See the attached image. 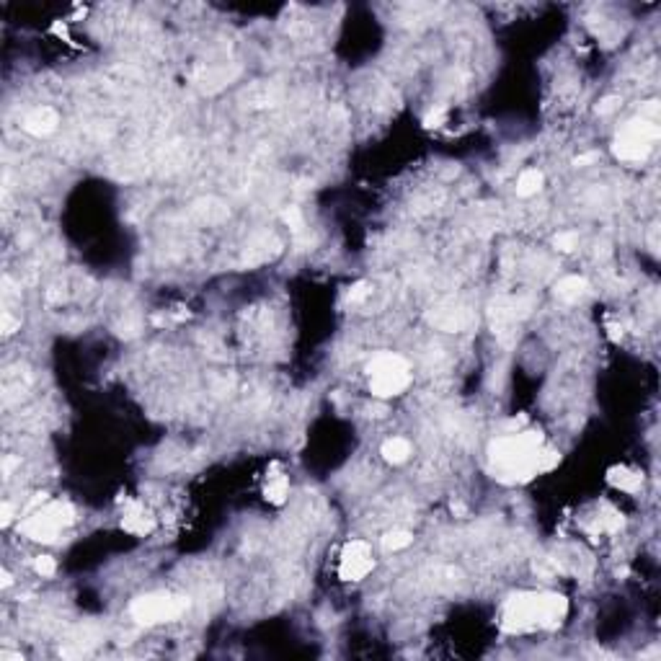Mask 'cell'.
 Segmentation results:
<instances>
[{"mask_svg":"<svg viewBox=\"0 0 661 661\" xmlns=\"http://www.w3.org/2000/svg\"><path fill=\"white\" fill-rule=\"evenodd\" d=\"M561 463L556 449L545 447L540 432L507 434L491 442L488 447V465L496 481L501 483H527L540 473L553 471Z\"/></svg>","mask_w":661,"mask_h":661,"instance_id":"cell-1","label":"cell"},{"mask_svg":"<svg viewBox=\"0 0 661 661\" xmlns=\"http://www.w3.org/2000/svg\"><path fill=\"white\" fill-rule=\"evenodd\" d=\"M568 612V599L558 592H522L509 597L501 612V631L527 633L535 628L553 631L563 623Z\"/></svg>","mask_w":661,"mask_h":661,"instance_id":"cell-2","label":"cell"},{"mask_svg":"<svg viewBox=\"0 0 661 661\" xmlns=\"http://www.w3.org/2000/svg\"><path fill=\"white\" fill-rule=\"evenodd\" d=\"M75 522V512L67 501H47L42 507L31 509L29 517L18 524L21 535L34 543H54L62 529Z\"/></svg>","mask_w":661,"mask_h":661,"instance_id":"cell-3","label":"cell"},{"mask_svg":"<svg viewBox=\"0 0 661 661\" xmlns=\"http://www.w3.org/2000/svg\"><path fill=\"white\" fill-rule=\"evenodd\" d=\"M369 390L377 398H396L411 385V367L401 354L382 352L367 364Z\"/></svg>","mask_w":661,"mask_h":661,"instance_id":"cell-4","label":"cell"},{"mask_svg":"<svg viewBox=\"0 0 661 661\" xmlns=\"http://www.w3.org/2000/svg\"><path fill=\"white\" fill-rule=\"evenodd\" d=\"M656 140H659V125H656L654 119H648V117L631 119V122L617 132L612 153H615L620 161H628V163L646 161Z\"/></svg>","mask_w":661,"mask_h":661,"instance_id":"cell-5","label":"cell"},{"mask_svg":"<svg viewBox=\"0 0 661 661\" xmlns=\"http://www.w3.org/2000/svg\"><path fill=\"white\" fill-rule=\"evenodd\" d=\"M186 607H189V599H184V597L168 594V592H155V594L137 597L132 607H130V615L140 625H161L181 617Z\"/></svg>","mask_w":661,"mask_h":661,"instance_id":"cell-6","label":"cell"},{"mask_svg":"<svg viewBox=\"0 0 661 661\" xmlns=\"http://www.w3.org/2000/svg\"><path fill=\"white\" fill-rule=\"evenodd\" d=\"M372 568H375V558H372V551H369L367 543L352 540V543L344 545L341 561H338V576H341V579L360 581V579H364Z\"/></svg>","mask_w":661,"mask_h":661,"instance_id":"cell-7","label":"cell"},{"mask_svg":"<svg viewBox=\"0 0 661 661\" xmlns=\"http://www.w3.org/2000/svg\"><path fill=\"white\" fill-rule=\"evenodd\" d=\"M122 527H125L127 532L137 535V537H145L155 529V519H153V515L142 507L140 501L127 499L125 512H122Z\"/></svg>","mask_w":661,"mask_h":661,"instance_id":"cell-8","label":"cell"},{"mask_svg":"<svg viewBox=\"0 0 661 661\" xmlns=\"http://www.w3.org/2000/svg\"><path fill=\"white\" fill-rule=\"evenodd\" d=\"M607 481H610V485H615V488H620L625 493H636L643 485V476L638 471H633V468H625V465L610 468L607 471Z\"/></svg>","mask_w":661,"mask_h":661,"instance_id":"cell-9","label":"cell"},{"mask_svg":"<svg viewBox=\"0 0 661 661\" xmlns=\"http://www.w3.org/2000/svg\"><path fill=\"white\" fill-rule=\"evenodd\" d=\"M264 493H266V501L269 504H284L287 496H289V481H287L284 473H280V468L274 465L272 473L266 476V485H264Z\"/></svg>","mask_w":661,"mask_h":661,"instance_id":"cell-10","label":"cell"},{"mask_svg":"<svg viewBox=\"0 0 661 661\" xmlns=\"http://www.w3.org/2000/svg\"><path fill=\"white\" fill-rule=\"evenodd\" d=\"M23 127H26V132L39 134V137H42V134H50L52 130L57 127V114H54L52 109H37L26 117Z\"/></svg>","mask_w":661,"mask_h":661,"instance_id":"cell-11","label":"cell"},{"mask_svg":"<svg viewBox=\"0 0 661 661\" xmlns=\"http://www.w3.org/2000/svg\"><path fill=\"white\" fill-rule=\"evenodd\" d=\"M556 294H558L563 302H579L581 297L589 294V282L584 277H566L556 284Z\"/></svg>","mask_w":661,"mask_h":661,"instance_id":"cell-12","label":"cell"},{"mask_svg":"<svg viewBox=\"0 0 661 661\" xmlns=\"http://www.w3.org/2000/svg\"><path fill=\"white\" fill-rule=\"evenodd\" d=\"M382 457L393 465H401L411 457V442L403 439V437H390V439L382 442Z\"/></svg>","mask_w":661,"mask_h":661,"instance_id":"cell-13","label":"cell"},{"mask_svg":"<svg viewBox=\"0 0 661 661\" xmlns=\"http://www.w3.org/2000/svg\"><path fill=\"white\" fill-rule=\"evenodd\" d=\"M540 189H543V173L537 168L522 171L519 181H517V194H519V197H532V194H537Z\"/></svg>","mask_w":661,"mask_h":661,"instance_id":"cell-14","label":"cell"},{"mask_svg":"<svg viewBox=\"0 0 661 661\" xmlns=\"http://www.w3.org/2000/svg\"><path fill=\"white\" fill-rule=\"evenodd\" d=\"M411 543H413V535L408 529H393V532H388V535L382 537V548H385V551H403V548H408Z\"/></svg>","mask_w":661,"mask_h":661,"instance_id":"cell-15","label":"cell"},{"mask_svg":"<svg viewBox=\"0 0 661 661\" xmlns=\"http://www.w3.org/2000/svg\"><path fill=\"white\" fill-rule=\"evenodd\" d=\"M620 527H623V515L607 507V515L599 517V529L602 532H617Z\"/></svg>","mask_w":661,"mask_h":661,"instance_id":"cell-16","label":"cell"},{"mask_svg":"<svg viewBox=\"0 0 661 661\" xmlns=\"http://www.w3.org/2000/svg\"><path fill=\"white\" fill-rule=\"evenodd\" d=\"M553 243H556V248H558V251H563V253H571V251L579 246V236H576V233H558Z\"/></svg>","mask_w":661,"mask_h":661,"instance_id":"cell-17","label":"cell"},{"mask_svg":"<svg viewBox=\"0 0 661 661\" xmlns=\"http://www.w3.org/2000/svg\"><path fill=\"white\" fill-rule=\"evenodd\" d=\"M34 571H37L39 576H54L57 563H54V558H50V556H39V558L34 561Z\"/></svg>","mask_w":661,"mask_h":661,"instance_id":"cell-18","label":"cell"},{"mask_svg":"<svg viewBox=\"0 0 661 661\" xmlns=\"http://www.w3.org/2000/svg\"><path fill=\"white\" fill-rule=\"evenodd\" d=\"M444 117H447V111L442 109V106H439V109L429 111V114H426V119H424V127H429V130H432V127H439L442 122H444Z\"/></svg>","mask_w":661,"mask_h":661,"instance_id":"cell-19","label":"cell"},{"mask_svg":"<svg viewBox=\"0 0 661 661\" xmlns=\"http://www.w3.org/2000/svg\"><path fill=\"white\" fill-rule=\"evenodd\" d=\"M367 287H369L367 282H357V284H354L352 289H349V302H360V300H364V294L369 292Z\"/></svg>","mask_w":661,"mask_h":661,"instance_id":"cell-20","label":"cell"},{"mask_svg":"<svg viewBox=\"0 0 661 661\" xmlns=\"http://www.w3.org/2000/svg\"><path fill=\"white\" fill-rule=\"evenodd\" d=\"M615 106H617V98H604V101L597 106V111H599V114H610Z\"/></svg>","mask_w":661,"mask_h":661,"instance_id":"cell-21","label":"cell"},{"mask_svg":"<svg viewBox=\"0 0 661 661\" xmlns=\"http://www.w3.org/2000/svg\"><path fill=\"white\" fill-rule=\"evenodd\" d=\"M18 326H21L18 321H13L11 316H3V330H6V333H13V330L18 328Z\"/></svg>","mask_w":661,"mask_h":661,"instance_id":"cell-22","label":"cell"},{"mask_svg":"<svg viewBox=\"0 0 661 661\" xmlns=\"http://www.w3.org/2000/svg\"><path fill=\"white\" fill-rule=\"evenodd\" d=\"M13 519V512H11V504H3V524H11Z\"/></svg>","mask_w":661,"mask_h":661,"instance_id":"cell-23","label":"cell"},{"mask_svg":"<svg viewBox=\"0 0 661 661\" xmlns=\"http://www.w3.org/2000/svg\"><path fill=\"white\" fill-rule=\"evenodd\" d=\"M592 161H597V155H594V153L581 155V158H576V166H587V163H592Z\"/></svg>","mask_w":661,"mask_h":661,"instance_id":"cell-24","label":"cell"},{"mask_svg":"<svg viewBox=\"0 0 661 661\" xmlns=\"http://www.w3.org/2000/svg\"><path fill=\"white\" fill-rule=\"evenodd\" d=\"M452 512H455L457 517H465V507L460 504V501H455V504H452Z\"/></svg>","mask_w":661,"mask_h":661,"instance_id":"cell-25","label":"cell"},{"mask_svg":"<svg viewBox=\"0 0 661 661\" xmlns=\"http://www.w3.org/2000/svg\"><path fill=\"white\" fill-rule=\"evenodd\" d=\"M3 587H11V573H3Z\"/></svg>","mask_w":661,"mask_h":661,"instance_id":"cell-26","label":"cell"}]
</instances>
